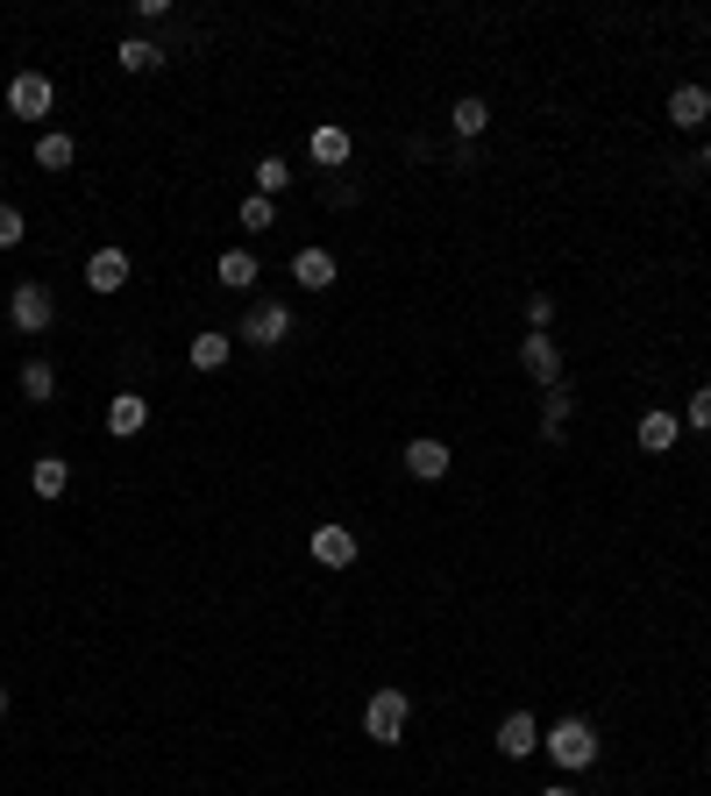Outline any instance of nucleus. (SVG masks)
Segmentation results:
<instances>
[{
	"mask_svg": "<svg viewBox=\"0 0 711 796\" xmlns=\"http://www.w3.org/2000/svg\"><path fill=\"white\" fill-rule=\"evenodd\" d=\"M406 718H413V697H406V690H377L370 711H363V732H370L377 747H399L406 740Z\"/></svg>",
	"mask_w": 711,
	"mask_h": 796,
	"instance_id": "f257e3e1",
	"label": "nucleus"
},
{
	"mask_svg": "<svg viewBox=\"0 0 711 796\" xmlns=\"http://www.w3.org/2000/svg\"><path fill=\"white\" fill-rule=\"evenodd\" d=\"M541 747L555 754V769H591L598 761V732L584 726V718H563L555 732H541Z\"/></svg>",
	"mask_w": 711,
	"mask_h": 796,
	"instance_id": "f03ea898",
	"label": "nucleus"
},
{
	"mask_svg": "<svg viewBox=\"0 0 711 796\" xmlns=\"http://www.w3.org/2000/svg\"><path fill=\"white\" fill-rule=\"evenodd\" d=\"M285 335H292V313H285L278 299H256V306L242 313V341H249V349H278Z\"/></svg>",
	"mask_w": 711,
	"mask_h": 796,
	"instance_id": "7ed1b4c3",
	"label": "nucleus"
},
{
	"mask_svg": "<svg viewBox=\"0 0 711 796\" xmlns=\"http://www.w3.org/2000/svg\"><path fill=\"white\" fill-rule=\"evenodd\" d=\"M8 114H14V122H36V114H51V79H43V71H14Z\"/></svg>",
	"mask_w": 711,
	"mask_h": 796,
	"instance_id": "20e7f679",
	"label": "nucleus"
},
{
	"mask_svg": "<svg viewBox=\"0 0 711 796\" xmlns=\"http://www.w3.org/2000/svg\"><path fill=\"white\" fill-rule=\"evenodd\" d=\"M51 292H43V284H14V299H8V321L22 327V335H43V327H51Z\"/></svg>",
	"mask_w": 711,
	"mask_h": 796,
	"instance_id": "39448f33",
	"label": "nucleus"
},
{
	"mask_svg": "<svg viewBox=\"0 0 711 796\" xmlns=\"http://www.w3.org/2000/svg\"><path fill=\"white\" fill-rule=\"evenodd\" d=\"M520 363H526V378L548 384V392L563 384V356H555V341H548V335H526V341H520Z\"/></svg>",
	"mask_w": 711,
	"mask_h": 796,
	"instance_id": "423d86ee",
	"label": "nucleus"
},
{
	"mask_svg": "<svg viewBox=\"0 0 711 796\" xmlns=\"http://www.w3.org/2000/svg\"><path fill=\"white\" fill-rule=\"evenodd\" d=\"M534 747H541V726H534V711H512L506 726H498V754H506V761H526Z\"/></svg>",
	"mask_w": 711,
	"mask_h": 796,
	"instance_id": "0eeeda50",
	"label": "nucleus"
},
{
	"mask_svg": "<svg viewBox=\"0 0 711 796\" xmlns=\"http://www.w3.org/2000/svg\"><path fill=\"white\" fill-rule=\"evenodd\" d=\"M86 284H93L100 299L121 292V284H129V249H93V264H86Z\"/></svg>",
	"mask_w": 711,
	"mask_h": 796,
	"instance_id": "6e6552de",
	"label": "nucleus"
},
{
	"mask_svg": "<svg viewBox=\"0 0 711 796\" xmlns=\"http://www.w3.org/2000/svg\"><path fill=\"white\" fill-rule=\"evenodd\" d=\"M313 562H321V569H349L356 562V534L349 527H321V534H313Z\"/></svg>",
	"mask_w": 711,
	"mask_h": 796,
	"instance_id": "1a4fd4ad",
	"label": "nucleus"
},
{
	"mask_svg": "<svg viewBox=\"0 0 711 796\" xmlns=\"http://www.w3.org/2000/svg\"><path fill=\"white\" fill-rule=\"evenodd\" d=\"M149 427V399H135V392H121V399H108V434H143Z\"/></svg>",
	"mask_w": 711,
	"mask_h": 796,
	"instance_id": "9d476101",
	"label": "nucleus"
},
{
	"mask_svg": "<svg viewBox=\"0 0 711 796\" xmlns=\"http://www.w3.org/2000/svg\"><path fill=\"white\" fill-rule=\"evenodd\" d=\"M406 470L413 477H448V448L434 441V434H420V441H406Z\"/></svg>",
	"mask_w": 711,
	"mask_h": 796,
	"instance_id": "9b49d317",
	"label": "nucleus"
},
{
	"mask_svg": "<svg viewBox=\"0 0 711 796\" xmlns=\"http://www.w3.org/2000/svg\"><path fill=\"white\" fill-rule=\"evenodd\" d=\"M676 434H684V419H676V413H641V448H647V456H669Z\"/></svg>",
	"mask_w": 711,
	"mask_h": 796,
	"instance_id": "f8f14e48",
	"label": "nucleus"
},
{
	"mask_svg": "<svg viewBox=\"0 0 711 796\" xmlns=\"http://www.w3.org/2000/svg\"><path fill=\"white\" fill-rule=\"evenodd\" d=\"M292 278L307 284V292H327V284H335V257H327V249H299V257H292Z\"/></svg>",
	"mask_w": 711,
	"mask_h": 796,
	"instance_id": "ddd939ff",
	"label": "nucleus"
},
{
	"mask_svg": "<svg viewBox=\"0 0 711 796\" xmlns=\"http://www.w3.org/2000/svg\"><path fill=\"white\" fill-rule=\"evenodd\" d=\"M704 114H711V93H704V86H676V93H669V122L676 128H698Z\"/></svg>",
	"mask_w": 711,
	"mask_h": 796,
	"instance_id": "4468645a",
	"label": "nucleus"
},
{
	"mask_svg": "<svg viewBox=\"0 0 711 796\" xmlns=\"http://www.w3.org/2000/svg\"><path fill=\"white\" fill-rule=\"evenodd\" d=\"M29 484H36V498H65V491H71V462L65 456H43L36 470H29Z\"/></svg>",
	"mask_w": 711,
	"mask_h": 796,
	"instance_id": "2eb2a0df",
	"label": "nucleus"
},
{
	"mask_svg": "<svg viewBox=\"0 0 711 796\" xmlns=\"http://www.w3.org/2000/svg\"><path fill=\"white\" fill-rule=\"evenodd\" d=\"M229 349H235V335H221V327H207V335H192V370H221L229 363Z\"/></svg>",
	"mask_w": 711,
	"mask_h": 796,
	"instance_id": "dca6fc26",
	"label": "nucleus"
},
{
	"mask_svg": "<svg viewBox=\"0 0 711 796\" xmlns=\"http://www.w3.org/2000/svg\"><path fill=\"white\" fill-rule=\"evenodd\" d=\"M313 164H327V171H335V164H349V128H313Z\"/></svg>",
	"mask_w": 711,
	"mask_h": 796,
	"instance_id": "f3484780",
	"label": "nucleus"
},
{
	"mask_svg": "<svg viewBox=\"0 0 711 796\" xmlns=\"http://www.w3.org/2000/svg\"><path fill=\"white\" fill-rule=\"evenodd\" d=\"M569 405H577V392H569V384H555V392H548V405H541V434H548V441H563V419H569Z\"/></svg>",
	"mask_w": 711,
	"mask_h": 796,
	"instance_id": "a211bd4d",
	"label": "nucleus"
},
{
	"mask_svg": "<svg viewBox=\"0 0 711 796\" xmlns=\"http://www.w3.org/2000/svg\"><path fill=\"white\" fill-rule=\"evenodd\" d=\"M51 392H57V370L43 363V356H36V363H22V399H29V405H43Z\"/></svg>",
	"mask_w": 711,
	"mask_h": 796,
	"instance_id": "6ab92c4d",
	"label": "nucleus"
},
{
	"mask_svg": "<svg viewBox=\"0 0 711 796\" xmlns=\"http://www.w3.org/2000/svg\"><path fill=\"white\" fill-rule=\"evenodd\" d=\"M164 65V51H157V43H143V36H129V43H121V71H157Z\"/></svg>",
	"mask_w": 711,
	"mask_h": 796,
	"instance_id": "aec40b11",
	"label": "nucleus"
},
{
	"mask_svg": "<svg viewBox=\"0 0 711 796\" xmlns=\"http://www.w3.org/2000/svg\"><path fill=\"white\" fill-rule=\"evenodd\" d=\"M221 284H235V292H242V284H256V257H249V249H229V257H221Z\"/></svg>",
	"mask_w": 711,
	"mask_h": 796,
	"instance_id": "412c9836",
	"label": "nucleus"
},
{
	"mask_svg": "<svg viewBox=\"0 0 711 796\" xmlns=\"http://www.w3.org/2000/svg\"><path fill=\"white\" fill-rule=\"evenodd\" d=\"M36 164H43V171H71V135H43Z\"/></svg>",
	"mask_w": 711,
	"mask_h": 796,
	"instance_id": "4be33fe9",
	"label": "nucleus"
},
{
	"mask_svg": "<svg viewBox=\"0 0 711 796\" xmlns=\"http://www.w3.org/2000/svg\"><path fill=\"white\" fill-rule=\"evenodd\" d=\"M285 186H292V164H285V157L256 164V192H264V200H270V192H285Z\"/></svg>",
	"mask_w": 711,
	"mask_h": 796,
	"instance_id": "5701e85b",
	"label": "nucleus"
},
{
	"mask_svg": "<svg viewBox=\"0 0 711 796\" xmlns=\"http://www.w3.org/2000/svg\"><path fill=\"white\" fill-rule=\"evenodd\" d=\"M448 122H456V135H484L491 108H484V100H456V114H448Z\"/></svg>",
	"mask_w": 711,
	"mask_h": 796,
	"instance_id": "b1692460",
	"label": "nucleus"
},
{
	"mask_svg": "<svg viewBox=\"0 0 711 796\" xmlns=\"http://www.w3.org/2000/svg\"><path fill=\"white\" fill-rule=\"evenodd\" d=\"M22 235H29L22 206H8V200H0V249H14V243H22Z\"/></svg>",
	"mask_w": 711,
	"mask_h": 796,
	"instance_id": "393cba45",
	"label": "nucleus"
},
{
	"mask_svg": "<svg viewBox=\"0 0 711 796\" xmlns=\"http://www.w3.org/2000/svg\"><path fill=\"white\" fill-rule=\"evenodd\" d=\"M684 419H690V427H698V434H711V384H698V399L684 405Z\"/></svg>",
	"mask_w": 711,
	"mask_h": 796,
	"instance_id": "a878e982",
	"label": "nucleus"
},
{
	"mask_svg": "<svg viewBox=\"0 0 711 796\" xmlns=\"http://www.w3.org/2000/svg\"><path fill=\"white\" fill-rule=\"evenodd\" d=\"M242 228H270V200H264V192H249V200H242Z\"/></svg>",
	"mask_w": 711,
	"mask_h": 796,
	"instance_id": "bb28decb",
	"label": "nucleus"
},
{
	"mask_svg": "<svg viewBox=\"0 0 711 796\" xmlns=\"http://www.w3.org/2000/svg\"><path fill=\"white\" fill-rule=\"evenodd\" d=\"M526 321H534V335H541V327L555 321V299H548V292H534V299H526Z\"/></svg>",
	"mask_w": 711,
	"mask_h": 796,
	"instance_id": "cd10ccee",
	"label": "nucleus"
},
{
	"mask_svg": "<svg viewBox=\"0 0 711 796\" xmlns=\"http://www.w3.org/2000/svg\"><path fill=\"white\" fill-rule=\"evenodd\" d=\"M541 796H577V789H563V783H555V789H541Z\"/></svg>",
	"mask_w": 711,
	"mask_h": 796,
	"instance_id": "c85d7f7f",
	"label": "nucleus"
},
{
	"mask_svg": "<svg viewBox=\"0 0 711 796\" xmlns=\"http://www.w3.org/2000/svg\"><path fill=\"white\" fill-rule=\"evenodd\" d=\"M704 171H711V143H704Z\"/></svg>",
	"mask_w": 711,
	"mask_h": 796,
	"instance_id": "c756f323",
	"label": "nucleus"
}]
</instances>
